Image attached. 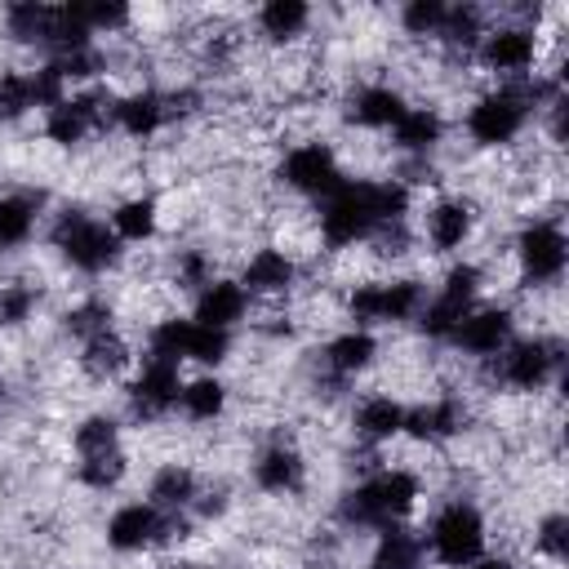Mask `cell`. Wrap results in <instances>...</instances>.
I'll return each instance as SVG.
<instances>
[{"mask_svg":"<svg viewBox=\"0 0 569 569\" xmlns=\"http://www.w3.org/2000/svg\"><path fill=\"white\" fill-rule=\"evenodd\" d=\"M409 191L405 182H342L320 200V236L329 249H351L373 240L382 227L405 222Z\"/></svg>","mask_w":569,"mask_h":569,"instance_id":"1","label":"cell"},{"mask_svg":"<svg viewBox=\"0 0 569 569\" xmlns=\"http://www.w3.org/2000/svg\"><path fill=\"white\" fill-rule=\"evenodd\" d=\"M556 84L551 80H525V84H502V89H489L471 102L467 111V133L471 142L480 147H507L511 138H520V129L529 124V116L538 111V102H556Z\"/></svg>","mask_w":569,"mask_h":569,"instance_id":"2","label":"cell"},{"mask_svg":"<svg viewBox=\"0 0 569 569\" xmlns=\"http://www.w3.org/2000/svg\"><path fill=\"white\" fill-rule=\"evenodd\" d=\"M418 502V476L405 471V467H387L378 476H369L365 485H356L342 502H338V516L347 525H365V529H387V525H400Z\"/></svg>","mask_w":569,"mask_h":569,"instance_id":"3","label":"cell"},{"mask_svg":"<svg viewBox=\"0 0 569 569\" xmlns=\"http://www.w3.org/2000/svg\"><path fill=\"white\" fill-rule=\"evenodd\" d=\"M53 249L76 271H84V276H98V271H107V267L120 262V236L107 222H98V218H89L80 209H67L53 222Z\"/></svg>","mask_w":569,"mask_h":569,"instance_id":"4","label":"cell"},{"mask_svg":"<svg viewBox=\"0 0 569 569\" xmlns=\"http://www.w3.org/2000/svg\"><path fill=\"white\" fill-rule=\"evenodd\" d=\"M427 547L445 569H467L476 556H485V516L471 502L440 507L427 529Z\"/></svg>","mask_w":569,"mask_h":569,"instance_id":"5","label":"cell"},{"mask_svg":"<svg viewBox=\"0 0 569 569\" xmlns=\"http://www.w3.org/2000/svg\"><path fill=\"white\" fill-rule=\"evenodd\" d=\"M187 533L182 511H156L151 502H124L107 520V547L116 551H147L160 542H173Z\"/></svg>","mask_w":569,"mask_h":569,"instance_id":"6","label":"cell"},{"mask_svg":"<svg viewBox=\"0 0 569 569\" xmlns=\"http://www.w3.org/2000/svg\"><path fill=\"white\" fill-rule=\"evenodd\" d=\"M565 360V342L560 338H520V342H507L493 360V373L502 387H516V391H538L547 387V378L560 369Z\"/></svg>","mask_w":569,"mask_h":569,"instance_id":"7","label":"cell"},{"mask_svg":"<svg viewBox=\"0 0 569 569\" xmlns=\"http://www.w3.org/2000/svg\"><path fill=\"white\" fill-rule=\"evenodd\" d=\"M422 284L418 280H373V284H356L347 298V311L360 325H400L413 320L422 307Z\"/></svg>","mask_w":569,"mask_h":569,"instance_id":"8","label":"cell"},{"mask_svg":"<svg viewBox=\"0 0 569 569\" xmlns=\"http://www.w3.org/2000/svg\"><path fill=\"white\" fill-rule=\"evenodd\" d=\"M280 182L284 187H293V191H302V196H329V191H338L347 178H342V169H338V156L325 147V142H298V147H289L284 151V160H280Z\"/></svg>","mask_w":569,"mask_h":569,"instance_id":"9","label":"cell"},{"mask_svg":"<svg viewBox=\"0 0 569 569\" xmlns=\"http://www.w3.org/2000/svg\"><path fill=\"white\" fill-rule=\"evenodd\" d=\"M516 258H520V271L525 280L533 284H556L565 276V258H569V244H565V231L556 222H529L520 236H516Z\"/></svg>","mask_w":569,"mask_h":569,"instance_id":"10","label":"cell"},{"mask_svg":"<svg viewBox=\"0 0 569 569\" xmlns=\"http://www.w3.org/2000/svg\"><path fill=\"white\" fill-rule=\"evenodd\" d=\"M178 396H182V373H178V365L147 356V360H142V373L129 382V409L151 422V418H164V413L178 405Z\"/></svg>","mask_w":569,"mask_h":569,"instance_id":"11","label":"cell"},{"mask_svg":"<svg viewBox=\"0 0 569 569\" xmlns=\"http://www.w3.org/2000/svg\"><path fill=\"white\" fill-rule=\"evenodd\" d=\"M476 58L485 71H498V76H525L538 58V36L533 27H493L480 36L476 44Z\"/></svg>","mask_w":569,"mask_h":569,"instance_id":"12","label":"cell"},{"mask_svg":"<svg viewBox=\"0 0 569 569\" xmlns=\"http://www.w3.org/2000/svg\"><path fill=\"white\" fill-rule=\"evenodd\" d=\"M102 120H107L102 98H98V93H76V98H62L58 107L44 111V138L58 142V147H76V142H84Z\"/></svg>","mask_w":569,"mask_h":569,"instance_id":"13","label":"cell"},{"mask_svg":"<svg viewBox=\"0 0 569 569\" xmlns=\"http://www.w3.org/2000/svg\"><path fill=\"white\" fill-rule=\"evenodd\" d=\"M511 311L507 307H480V311H467L462 320H458V329L449 333V342L458 347V351H467V356H498L507 342H511Z\"/></svg>","mask_w":569,"mask_h":569,"instance_id":"14","label":"cell"},{"mask_svg":"<svg viewBox=\"0 0 569 569\" xmlns=\"http://www.w3.org/2000/svg\"><path fill=\"white\" fill-rule=\"evenodd\" d=\"M244 311H249V293L240 289V280L213 276V280L200 284V293H196V325H209V329L231 333V325L244 320Z\"/></svg>","mask_w":569,"mask_h":569,"instance_id":"15","label":"cell"},{"mask_svg":"<svg viewBox=\"0 0 569 569\" xmlns=\"http://www.w3.org/2000/svg\"><path fill=\"white\" fill-rule=\"evenodd\" d=\"M462 422H467V409H462V400H453V396H436V400H427V405H418V409H405V436L427 440V445L453 440V436L462 431Z\"/></svg>","mask_w":569,"mask_h":569,"instance_id":"16","label":"cell"},{"mask_svg":"<svg viewBox=\"0 0 569 569\" xmlns=\"http://www.w3.org/2000/svg\"><path fill=\"white\" fill-rule=\"evenodd\" d=\"M422 231H427V244H431L436 253H453V249H462V244L471 240V231H476V209H471L467 200H436V204L427 209Z\"/></svg>","mask_w":569,"mask_h":569,"instance_id":"17","label":"cell"},{"mask_svg":"<svg viewBox=\"0 0 569 569\" xmlns=\"http://www.w3.org/2000/svg\"><path fill=\"white\" fill-rule=\"evenodd\" d=\"M298 280V262L284 253V249H258L249 262H244V276H240V289L253 298H280L289 293V284Z\"/></svg>","mask_w":569,"mask_h":569,"instance_id":"18","label":"cell"},{"mask_svg":"<svg viewBox=\"0 0 569 569\" xmlns=\"http://www.w3.org/2000/svg\"><path fill=\"white\" fill-rule=\"evenodd\" d=\"M253 480L262 493H293L307 480V462L293 445H267L253 462Z\"/></svg>","mask_w":569,"mask_h":569,"instance_id":"19","label":"cell"},{"mask_svg":"<svg viewBox=\"0 0 569 569\" xmlns=\"http://www.w3.org/2000/svg\"><path fill=\"white\" fill-rule=\"evenodd\" d=\"M111 120H116V129L129 133V138H151V133L169 120V111H164V93H156V89L124 93V98L111 102Z\"/></svg>","mask_w":569,"mask_h":569,"instance_id":"20","label":"cell"},{"mask_svg":"<svg viewBox=\"0 0 569 569\" xmlns=\"http://www.w3.org/2000/svg\"><path fill=\"white\" fill-rule=\"evenodd\" d=\"M405 93L400 89H391V84H365V89H356L351 93V107H347V116L360 124V129H391L400 116H405Z\"/></svg>","mask_w":569,"mask_h":569,"instance_id":"21","label":"cell"},{"mask_svg":"<svg viewBox=\"0 0 569 569\" xmlns=\"http://www.w3.org/2000/svg\"><path fill=\"white\" fill-rule=\"evenodd\" d=\"M351 427H356V436H360V440L382 445V440H391V436H400V431H405V405H400V400H391V396H382V391H373V396H365V400L356 405Z\"/></svg>","mask_w":569,"mask_h":569,"instance_id":"22","label":"cell"},{"mask_svg":"<svg viewBox=\"0 0 569 569\" xmlns=\"http://www.w3.org/2000/svg\"><path fill=\"white\" fill-rule=\"evenodd\" d=\"M196 498H200V480L187 462H164L151 476V507L156 511H187V507H196Z\"/></svg>","mask_w":569,"mask_h":569,"instance_id":"23","label":"cell"},{"mask_svg":"<svg viewBox=\"0 0 569 569\" xmlns=\"http://www.w3.org/2000/svg\"><path fill=\"white\" fill-rule=\"evenodd\" d=\"M373 356H378V338H373L369 329H347V333H338V338L325 347V365H329L338 378L365 373V369L373 365Z\"/></svg>","mask_w":569,"mask_h":569,"instance_id":"24","label":"cell"},{"mask_svg":"<svg viewBox=\"0 0 569 569\" xmlns=\"http://www.w3.org/2000/svg\"><path fill=\"white\" fill-rule=\"evenodd\" d=\"M391 138L400 151H431L440 138H445V120L436 107H405V116L391 124Z\"/></svg>","mask_w":569,"mask_h":569,"instance_id":"25","label":"cell"},{"mask_svg":"<svg viewBox=\"0 0 569 569\" xmlns=\"http://www.w3.org/2000/svg\"><path fill=\"white\" fill-rule=\"evenodd\" d=\"M307 27H311V4H302V0H267L258 9V31L276 44L298 40Z\"/></svg>","mask_w":569,"mask_h":569,"instance_id":"26","label":"cell"},{"mask_svg":"<svg viewBox=\"0 0 569 569\" xmlns=\"http://www.w3.org/2000/svg\"><path fill=\"white\" fill-rule=\"evenodd\" d=\"M156 227H160V209H156L151 196L120 200L116 213H111V231L120 236V244H124V240H129V244H142V240L156 236Z\"/></svg>","mask_w":569,"mask_h":569,"instance_id":"27","label":"cell"},{"mask_svg":"<svg viewBox=\"0 0 569 569\" xmlns=\"http://www.w3.org/2000/svg\"><path fill=\"white\" fill-rule=\"evenodd\" d=\"M422 556H427V542L418 533H409L405 525H387L378 533L373 565H382V569H422Z\"/></svg>","mask_w":569,"mask_h":569,"instance_id":"28","label":"cell"},{"mask_svg":"<svg viewBox=\"0 0 569 569\" xmlns=\"http://www.w3.org/2000/svg\"><path fill=\"white\" fill-rule=\"evenodd\" d=\"M49 22H53V4H40V0H18L4 9V31L22 44H44Z\"/></svg>","mask_w":569,"mask_h":569,"instance_id":"29","label":"cell"},{"mask_svg":"<svg viewBox=\"0 0 569 569\" xmlns=\"http://www.w3.org/2000/svg\"><path fill=\"white\" fill-rule=\"evenodd\" d=\"M80 365H84L89 378H116V373L129 365V347H124V338H120L116 329H111V333H98V338L84 342Z\"/></svg>","mask_w":569,"mask_h":569,"instance_id":"30","label":"cell"},{"mask_svg":"<svg viewBox=\"0 0 569 569\" xmlns=\"http://www.w3.org/2000/svg\"><path fill=\"white\" fill-rule=\"evenodd\" d=\"M182 413L191 422H213L222 409H227V387L218 378H196V382H182V396H178Z\"/></svg>","mask_w":569,"mask_h":569,"instance_id":"31","label":"cell"},{"mask_svg":"<svg viewBox=\"0 0 569 569\" xmlns=\"http://www.w3.org/2000/svg\"><path fill=\"white\" fill-rule=\"evenodd\" d=\"M36 231V200L31 196H0V249L27 244Z\"/></svg>","mask_w":569,"mask_h":569,"instance_id":"32","label":"cell"},{"mask_svg":"<svg viewBox=\"0 0 569 569\" xmlns=\"http://www.w3.org/2000/svg\"><path fill=\"white\" fill-rule=\"evenodd\" d=\"M71 445L80 458H93V453H107V449H120V422L111 413H89L76 422L71 431Z\"/></svg>","mask_w":569,"mask_h":569,"instance_id":"33","label":"cell"},{"mask_svg":"<svg viewBox=\"0 0 569 569\" xmlns=\"http://www.w3.org/2000/svg\"><path fill=\"white\" fill-rule=\"evenodd\" d=\"M485 36V13L476 4H449L445 22H440V40L453 49H476Z\"/></svg>","mask_w":569,"mask_h":569,"instance_id":"34","label":"cell"},{"mask_svg":"<svg viewBox=\"0 0 569 569\" xmlns=\"http://www.w3.org/2000/svg\"><path fill=\"white\" fill-rule=\"evenodd\" d=\"M231 351V333L209 329V325H187V342H182V360H200V365H222Z\"/></svg>","mask_w":569,"mask_h":569,"instance_id":"35","label":"cell"},{"mask_svg":"<svg viewBox=\"0 0 569 569\" xmlns=\"http://www.w3.org/2000/svg\"><path fill=\"white\" fill-rule=\"evenodd\" d=\"M124 471H129V462H124V453L120 449H107V453H93V458H80V467H76V476H80V485L84 489H116L120 480H124Z\"/></svg>","mask_w":569,"mask_h":569,"instance_id":"36","label":"cell"},{"mask_svg":"<svg viewBox=\"0 0 569 569\" xmlns=\"http://www.w3.org/2000/svg\"><path fill=\"white\" fill-rule=\"evenodd\" d=\"M62 325H67V333H76L80 342H89V338H98V333H111V307H107L102 298H84V302H76V307L62 316Z\"/></svg>","mask_w":569,"mask_h":569,"instance_id":"37","label":"cell"},{"mask_svg":"<svg viewBox=\"0 0 569 569\" xmlns=\"http://www.w3.org/2000/svg\"><path fill=\"white\" fill-rule=\"evenodd\" d=\"M31 107H36L31 76H27V71H0V124L22 120Z\"/></svg>","mask_w":569,"mask_h":569,"instance_id":"38","label":"cell"},{"mask_svg":"<svg viewBox=\"0 0 569 569\" xmlns=\"http://www.w3.org/2000/svg\"><path fill=\"white\" fill-rule=\"evenodd\" d=\"M40 302V289L27 280H9L0 284V325H22Z\"/></svg>","mask_w":569,"mask_h":569,"instance_id":"39","label":"cell"},{"mask_svg":"<svg viewBox=\"0 0 569 569\" xmlns=\"http://www.w3.org/2000/svg\"><path fill=\"white\" fill-rule=\"evenodd\" d=\"M445 0H409L400 9V27L409 36H440V22H445Z\"/></svg>","mask_w":569,"mask_h":569,"instance_id":"40","label":"cell"},{"mask_svg":"<svg viewBox=\"0 0 569 569\" xmlns=\"http://www.w3.org/2000/svg\"><path fill=\"white\" fill-rule=\"evenodd\" d=\"M533 547H538L551 565H560V560L569 556V520H565L560 511L542 516V520H538V533H533Z\"/></svg>","mask_w":569,"mask_h":569,"instance_id":"41","label":"cell"},{"mask_svg":"<svg viewBox=\"0 0 569 569\" xmlns=\"http://www.w3.org/2000/svg\"><path fill=\"white\" fill-rule=\"evenodd\" d=\"M80 9H84L89 31H120V27H129V18H133V9H129L124 0H89V4H80Z\"/></svg>","mask_w":569,"mask_h":569,"instance_id":"42","label":"cell"},{"mask_svg":"<svg viewBox=\"0 0 569 569\" xmlns=\"http://www.w3.org/2000/svg\"><path fill=\"white\" fill-rule=\"evenodd\" d=\"M53 67H58V76H62V80H84V76L102 71L107 62H102V53L89 44V49H76V53H58V58H53Z\"/></svg>","mask_w":569,"mask_h":569,"instance_id":"43","label":"cell"},{"mask_svg":"<svg viewBox=\"0 0 569 569\" xmlns=\"http://www.w3.org/2000/svg\"><path fill=\"white\" fill-rule=\"evenodd\" d=\"M213 276H209V258L204 253H196V249H187V253H178V284H209Z\"/></svg>","mask_w":569,"mask_h":569,"instance_id":"44","label":"cell"},{"mask_svg":"<svg viewBox=\"0 0 569 569\" xmlns=\"http://www.w3.org/2000/svg\"><path fill=\"white\" fill-rule=\"evenodd\" d=\"M467 569H511V560L507 556H476Z\"/></svg>","mask_w":569,"mask_h":569,"instance_id":"45","label":"cell"},{"mask_svg":"<svg viewBox=\"0 0 569 569\" xmlns=\"http://www.w3.org/2000/svg\"><path fill=\"white\" fill-rule=\"evenodd\" d=\"M178 569H204V565H178Z\"/></svg>","mask_w":569,"mask_h":569,"instance_id":"46","label":"cell"},{"mask_svg":"<svg viewBox=\"0 0 569 569\" xmlns=\"http://www.w3.org/2000/svg\"><path fill=\"white\" fill-rule=\"evenodd\" d=\"M369 569H382V565H369Z\"/></svg>","mask_w":569,"mask_h":569,"instance_id":"47","label":"cell"}]
</instances>
